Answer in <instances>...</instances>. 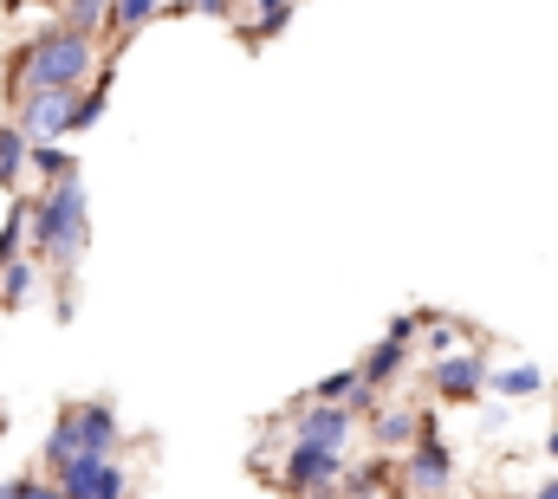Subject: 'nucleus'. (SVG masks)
Here are the masks:
<instances>
[{"instance_id": "4468645a", "label": "nucleus", "mask_w": 558, "mask_h": 499, "mask_svg": "<svg viewBox=\"0 0 558 499\" xmlns=\"http://www.w3.org/2000/svg\"><path fill=\"white\" fill-rule=\"evenodd\" d=\"M105 13H111V33H118V39H131L137 26H149V20H156V0H111Z\"/></svg>"}, {"instance_id": "aec40b11", "label": "nucleus", "mask_w": 558, "mask_h": 499, "mask_svg": "<svg viewBox=\"0 0 558 499\" xmlns=\"http://www.w3.org/2000/svg\"><path fill=\"white\" fill-rule=\"evenodd\" d=\"M357 389V370H338V376H325V382H312V395L305 402H331V409H344V395Z\"/></svg>"}, {"instance_id": "6ab92c4d", "label": "nucleus", "mask_w": 558, "mask_h": 499, "mask_svg": "<svg viewBox=\"0 0 558 499\" xmlns=\"http://www.w3.org/2000/svg\"><path fill=\"white\" fill-rule=\"evenodd\" d=\"M20 169H26V136H20L13 124H0V175L13 182Z\"/></svg>"}, {"instance_id": "393cba45", "label": "nucleus", "mask_w": 558, "mask_h": 499, "mask_svg": "<svg viewBox=\"0 0 558 499\" xmlns=\"http://www.w3.org/2000/svg\"><path fill=\"white\" fill-rule=\"evenodd\" d=\"M195 7H202V13H228L234 0H195Z\"/></svg>"}, {"instance_id": "9b49d317", "label": "nucleus", "mask_w": 558, "mask_h": 499, "mask_svg": "<svg viewBox=\"0 0 558 499\" xmlns=\"http://www.w3.org/2000/svg\"><path fill=\"white\" fill-rule=\"evenodd\" d=\"M403 364H410V344H390V338H377V351L357 364V382H364V389H384V382L403 370Z\"/></svg>"}, {"instance_id": "f257e3e1", "label": "nucleus", "mask_w": 558, "mask_h": 499, "mask_svg": "<svg viewBox=\"0 0 558 499\" xmlns=\"http://www.w3.org/2000/svg\"><path fill=\"white\" fill-rule=\"evenodd\" d=\"M92 72H98V46H92V33H72V26H46V33H33L26 46H20V59H13V85H20V98H33V92H85L92 85Z\"/></svg>"}, {"instance_id": "b1692460", "label": "nucleus", "mask_w": 558, "mask_h": 499, "mask_svg": "<svg viewBox=\"0 0 558 499\" xmlns=\"http://www.w3.org/2000/svg\"><path fill=\"white\" fill-rule=\"evenodd\" d=\"M26 494V480H0V499H20Z\"/></svg>"}, {"instance_id": "f8f14e48", "label": "nucleus", "mask_w": 558, "mask_h": 499, "mask_svg": "<svg viewBox=\"0 0 558 499\" xmlns=\"http://www.w3.org/2000/svg\"><path fill=\"white\" fill-rule=\"evenodd\" d=\"M371 428H377L384 448H410V441L422 435V415L416 409H371Z\"/></svg>"}, {"instance_id": "c85d7f7f", "label": "nucleus", "mask_w": 558, "mask_h": 499, "mask_svg": "<svg viewBox=\"0 0 558 499\" xmlns=\"http://www.w3.org/2000/svg\"><path fill=\"white\" fill-rule=\"evenodd\" d=\"M156 7H169V0H156Z\"/></svg>"}, {"instance_id": "f3484780", "label": "nucleus", "mask_w": 558, "mask_h": 499, "mask_svg": "<svg viewBox=\"0 0 558 499\" xmlns=\"http://www.w3.org/2000/svg\"><path fill=\"white\" fill-rule=\"evenodd\" d=\"M422 331H428V338H422V344H428V357H448V351H454V338H461V325H454V318H435V312H422Z\"/></svg>"}, {"instance_id": "6e6552de", "label": "nucleus", "mask_w": 558, "mask_h": 499, "mask_svg": "<svg viewBox=\"0 0 558 499\" xmlns=\"http://www.w3.org/2000/svg\"><path fill=\"white\" fill-rule=\"evenodd\" d=\"M454 480V461H448V441L435 428H422L410 441V494H448Z\"/></svg>"}, {"instance_id": "bb28decb", "label": "nucleus", "mask_w": 558, "mask_h": 499, "mask_svg": "<svg viewBox=\"0 0 558 499\" xmlns=\"http://www.w3.org/2000/svg\"><path fill=\"white\" fill-rule=\"evenodd\" d=\"M546 454H553V461H558V428H553V435H546Z\"/></svg>"}, {"instance_id": "9d476101", "label": "nucleus", "mask_w": 558, "mask_h": 499, "mask_svg": "<svg viewBox=\"0 0 558 499\" xmlns=\"http://www.w3.org/2000/svg\"><path fill=\"white\" fill-rule=\"evenodd\" d=\"M33 292H39V259H33V253L7 259V266H0V305H26Z\"/></svg>"}, {"instance_id": "4be33fe9", "label": "nucleus", "mask_w": 558, "mask_h": 499, "mask_svg": "<svg viewBox=\"0 0 558 499\" xmlns=\"http://www.w3.org/2000/svg\"><path fill=\"white\" fill-rule=\"evenodd\" d=\"M286 20H292V0H260V20H254V33H247V39H274Z\"/></svg>"}, {"instance_id": "cd10ccee", "label": "nucleus", "mask_w": 558, "mask_h": 499, "mask_svg": "<svg viewBox=\"0 0 558 499\" xmlns=\"http://www.w3.org/2000/svg\"><path fill=\"white\" fill-rule=\"evenodd\" d=\"M0 188H7V175H0Z\"/></svg>"}, {"instance_id": "39448f33", "label": "nucleus", "mask_w": 558, "mask_h": 499, "mask_svg": "<svg viewBox=\"0 0 558 499\" xmlns=\"http://www.w3.org/2000/svg\"><path fill=\"white\" fill-rule=\"evenodd\" d=\"M59 494L65 499H124V467L98 461V454H72L59 467Z\"/></svg>"}, {"instance_id": "5701e85b", "label": "nucleus", "mask_w": 558, "mask_h": 499, "mask_svg": "<svg viewBox=\"0 0 558 499\" xmlns=\"http://www.w3.org/2000/svg\"><path fill=\"white\" fill-rule=\"evenodd\" d=\"M20 499H65V494H59V480H26V494Z\"/></svg>"}, {"instance_id": "ddd939ff", "label": "nucleus", "mask_w": 558, "mask_h": 499, "mask_svg": "<svg viewBox=\"0 0 558 499\" xmlns=\"http://www.w3.org/2000/svg\"><path fill=\"white\" fill-rule=\"evenodd\" d=\"M487 389H500L507 402H526V395H539V389H546V370H539V364H513V370L487 376Z\"/></svg>"}, {"instance_id": "423d86ee", "label": "nucleus", "mask_w": 558, "mask_h": 499, "mask_svg": "<svg viewBox=\"0 0 558 499\" xmlns=\"http://www.w3.org/2000/svg\"><path fill=\"white\" fill-rule=\"evenodd\" d=\"M351 409H331V402H299L292 409V441H312V448H331L344 454L351 448Z\"/></svg>"}, {"instance_id": "a878e982", "label": "nucleus", "mask_w": 558, "mask_h": 499, "mask_svg": "<svg viewBox=\"0 0 558 499\" xmlns=\"http://www.w3.org/2000/svg\"><path fill=\"white\" fill-rule=\"evenodd\" d=\"M533 499H558V474H553V480H546V487H539Z\"/></svg>"}, {"instance_id": "0eeeda50", "label": "nucleus", "mask_w": 558, "mask_h": 499, "mask_svg": "<svg viewBox=\"0 0 558 499\" xmlns=\"http://www.w3.org/2000/svg\"><path fill=\"white\" fill-rule=\"evenodd\" d=\"M487 357H481V351H461V357H454V351H448V357H435V370H428V382H435V395H441V402H474V395H481V389H487Z\"/></svg>"}, {"instance_id": "412c9836", "label": "nucleus", "mask_w": 558, "mask_h": 499, "mask_svg": "<svg viewBox=\"0 0 558 499\" xmlns=\"http://www.w3.org/2000/svg\"><path fill=\"white\" fill-rule=\"evenodd\" d=\"M105 7L111 0H65V26L72 33H92V26H105Z\"/></svg>"}, {"instance_id": "f03ea898", "label": "nucleus", "mask_w": 558, "mask_h": 499, "mask_svg": "<svg viewBox=\"0 0 558 499\" xmlns=\"http://www.w3.org/2000/svg\"><path fill=\"white\" fill-rule=\"evenodd\" d=\"M26 247H33V259H52V266L72 272V259L85 253V188H78V175L52 182L39 202H26Z\"/></svg>"}, {"instance_id": "1a4fd4ad", "label": "nucleus", "mask_w": 558, "mask_h": 499, "mask_svg": "<svg viewBox=\"0 0 558 499\" xmlns=\"http://www.w3.org/2000/svg\"><path fill=\"white\" fill-rule=\"evenodd\" d=\"M72 428H78V454H98V461H111L118 441H124V428H118V415L105 402H78L72 409Z\"/></svg>"}, {"instance_id": "2eb2a0df", "label": "nucleus", "mask_w": 558, "mask_h": 499, "mask_svg": "<svg viewBox=\"0 0 558 499\" xmlns=\"http://www.w3.org/2000/svg\"><path fill=\"white\" fill-rule=\"evenodd\" d=\"M26 162L39 169V175H52V182H72L78 169H72V156L59 149V143H26Z\"/></svg>"}, {"instance_id": "7ed1b4c3", "label": "nucleus", "mask_w": 558, "mask_h": 499, "mask_svg": "<svg viewBox=\"0 0 558 499\" xmlns=\"http://www.w3.org/2000/svg\"><path fill=\"white\" fill-rule=\"evenodd\" d=\"M344 480V454L331 448H312V441H286V461H279V487L292 499H331Z\"/></svg>"}, {"instance_id": "a211bd4d", "label": "nucleus", "mask_w": 558, "mask_h": 499, "mask_svg": "<svg viewBox=\"0 0 558 499\" xmlns=\"http://www.w3.org/2000/svg\"><path fill=\"white\" fill-rule=\"evenodd\" d=\"M20 247H26V202H13V208H7V228H0V266H7V259H20Z\"/></svg>"}, {"instance_id": "dca6fc26", "label": "nucleus", "mask_w": 558, "mask_h": 499, "mask_svg": "<svg viewBox=\"0 0 558 499\" xmlns=\"http://www.w3.org/2000/svg\"><path fill=\"white\" fill-rule=\"evenodd\" d=\"M72 454H78V428H72V409H65V415L52 422V435H46V467L59 474V467H65Z\"/></svg>"}, {"instance_id": "20e7f679", "label": "nucleus", "mask_w": 558, "mask_h": 499, "mask_svg": "<svg viewBox=\"0 0 558 499\" xmlns=\"http://www.w3.org/2000/svg\"><path fill=\"white\" fill-rule=\"evenodd\" d=\"M72 98H78V92H72ZM72 98H65V92H33V98H20L13 130H20L26 143H59V136H72Z\"/></svg>"}]
</instances>
